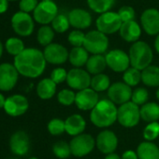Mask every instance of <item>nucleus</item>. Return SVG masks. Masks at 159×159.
I'll return each mask as SVG.
<instances>
[{"label":"nucleus","mask_w":159,"mask_h":159,"mask_svg":"<svg viewBox=\"0 0 159 159\" xmlns=\"http://www.w3.org/2000/svg\"><path fill=\"white\" fill-rule=\"evenodd\" d=\"M46 60L42 51L37 48H24L22 52L14 58V66L18 73L28 78L40 76L46 68Z\"/></svg>","instance_id":"1"},{"label":"nucleus","mask_w":159,"mask_h":159,"mask_svg":"<svg viewBox=\"0 0 159 159\" xmlns=\"http://www.w3.org/2000/svg\"><path fill=\"white\" fill-rule=\"evenodd\" d=\"M117 109L115 103L109 99L99 100L90 112V120L99 129H108L117 121Z\"/></svg>","instance_id":"2"},{"label":"nucleus","mask_w":159,"mask_h":159,"mask_svg":"<svg viewBox=\"0 0 159 159\" xmlns=\"http://www.w3.org/2000/svg\"><path fill=\"white\" fill-rule=\"evenodd\" d=\"M130 65L140 71L151 65L154 58L151 47L143 41H137L132 44L129 49Z\"/></svg>","instance_id":"3"},{"label":"nucleus","mask_w":159,"mask_h":159,"mask_svg":"<svg viewBox=\"0 0 159 159\" xmlns=\"http://www.w3.org/2000/svg\"><path fill=\"white\" fill-rule=\"evenodd\" d=\"M141 118V107L131 101L118 106L117 122L124 128L132 129L139 125Z\"/></svg>","instance_id":"4"},{"label":"nucleus","mask_w":159,"mask_h":159,"mask_svg":"<svg viewBox=\"0 0 159 159\" xmlns=\"http://www.w3.org/2000/svg\"><path fill=\"white\" fill-rule=\"evenodd\" d=\"M83 48L93 55H102L109 48V38L98 30L90 31L85 34Z\"/></svg>","instance_id":"5"},{"label":"nucleus","mask_w":159,"mask_h":159,"mask_svg":"<svg viewBox=\"0 0 159 159\" xmlns=\"http://www.w3.org/2000/svg\"><path fill=\"white\" fill-rule=\"evenodd\" d=\"M69 145L72 156L84 157L93 152L96 147V139L88 133H82L73 137L69 142Z\"/></svg>","instance_id":"6"},{"label":"nucleus","mask_w":159,"mask_h":159,"mask_svg":"<svg viewBox=\"0 0 159 159\" xmlns=\"http://www.w3.org/2000/svg\"><path fill=\"white\" fill-rule=\"evenodd\" d=\"M123 24V21L117 12L107 11L100 14L96 20V25L98 31L105 34H112L118 32Z\"/></svg>","instance_id":"7"},{"label":"nucleus","mask_w":159,"mask_h":159,"mask_svg":"<svg viewBox=\"0 0 159 159\" xmlns=\"http://www.w3.org/2000/svg\"><path fill=\"white\" fill-rule=\"evenodd\" d=\"M33 12L34 20L37 23L47 25L58 15V7L53 1H41Z\"/></svg>","instance_id":"8"},{"label":"nucleus","mask_w":159,"mask_h":159,"mask_svg":"<svg viewBox=\"0 0 159 159\" xmlns=\"http://www.w3.org/2000/svg\"><path fill=\"white\" fill-rule=\"evenodd\" d=\"M105 58L107 66L116 73H124L131 66L129 55L122 49H112L106 54Z\"/></svg>","instance_id":"9"},{"label":"nucleus","mask_w":159,"mask_h":159,"mask_svg":"<svg viewBox=\"0 0 159 159\" xmlns=\"http://www.w3.org/2000/svg\"><path fill=\"white\" fill-rule=\"evenodd\" d=\"M91 79V75L86 70L82 68H72L67 72V83L71 89L80 91L90 88Z\"/></svg>","instance_id":"10"},{"label":"nucleus","mask_w":159,"mask_h":159,"mask_svg":"<svg viewBox=\"0 0 159 159\" xmlns=\"http://www.w3.org/2000/svg\"><path fill=\"white\" fill-rule=\"evenodd\" d=\"M11 25L14 32L20 36H29L34 31V20L25 12L18 11L11 18Z\"/></svg>","instance_id":"11"},{"label":"nucleus","mask_w":159,"mask_h":159,"mask_svg":"<svg viewBox=\"0 0 159 159\" xmlns=\"http://www.w3.org/2000/svg\"><path fill=\"white\" fill-rule=\"evenodd\" d=\"M29 108V102L27 98L21 94H14L6 99L4 110L12 117H18L24 115Z\"/></svg>","instance_id":"12"},{"label":"nucleus","mask_w":159,"mask_h":159,"mask_svg":"<svg viewBox=\"0 0 159 159\" xmlns=\"http://www.w3.org/2000/svg\"><path fill=\"white\" fill-rule=\"evenodd\" d=\"M132 88L125 82H115L108 89V99L116 105H122L131 101Z\"/></svg>","instance_id":"13"},{"label":"nucleus","mask_w":159,"mask_h":159,"mask_svg":"<svg viewBox=\"0 0 159 159\" xmlns=\"http://www.w3.org/2000/svg\"><path fill=\"white\" fill-rule=\"evenodd\" d=\"M118 137L117 135L110 129L101 130L96 138V146L98 151L105 156L108 154L114 153L118 147Z\"/></svg>","instance_id":"14"},{"label":"nucleus","mask_w":159,"mask_h":159,"mask_svg":"<svg viewBox=\"0 0 159 159\" xmlns=\"http://www.w3.org/2000/svg\"><path fill=\"white\" fill-rule=\"evenodd\" d=\"M19 75L14 64L7 62L0 64V90H11L18 82Z\"/></svg>","instance_id":"15"},{"label":"nucleus","mask_w":159,"mask_h":159,"mask_svg":"<svg viewBox=\"0 0 159 159\" xmlns=\"http://www.w3.org/2000/svg\"><path fill=\"white\" fill-rule=\"evenodd\" d=\"M43 54L47 62L54 65H60L65 63L68 60L69 53L67 49L57 43H52L45 47Z\"/></svg>","instance_id":"16"},{"label":"nucleus","mask_w":159,"mask_h":159,"mask_svg":"<svg viewBox=\"0 0 159 159\" xmlns=\"http://www.w3.org/2000/svg\"><path fill=\"white\" fill-rule=\"evenodd\" d=\"M99 102V96L93 89L88 88L76 92L75 104L82 111H91Z\"/></svg>","instance_id":"17"},{"label":"nucleus","mask_w":159,"mask_h":159,"mask_svg":"<svg viewBox=\"0 0 159 159\" xmlns=\"http://www.w3.org/2000/svg\"><path fill=\"white\" fill-rule=\"evenodd\" d=\"M9 148L16 156H25L30 149V139L27 133L22 130H18L13 133L9 139Z\"/></svg>","instance_id":"18"},{"label":"nucleus","mask_w":159,"mask_h":159,"mask_svg":"<svg viewBox=\"0 0 159 159\" xmlns=\"http://www.w3.org/2000/svg\"><path fill=\"white\" fill-rule=\"evenodd\" d=\"M142 27L149 35H157L159 34V10L157 8H148L141 16Z\"/></svg>","instance_id":"19"},{"label":"nucleus","mask_w":159,"mask_h":159,"mask_svg":"<svg viewBox=\"0 0 159 159\" xmlns=\"http://www.w3.org/2000/svg\"><path fill=\"white\" fill-rule=\"evenodd\" d=\"M69 23L72 27L82 30L90 27L92 24V16L91 14L82 8H74L68 13Z\"/></svg>","instance_id":"20"},{"label":"nucleus","mask_w":159,"mask_h":159,"mask_svg":"<svg viewBox=\"0 0 159 159\" xmlns=\"http://www.w3.org/2000/svg\"><path fill=\"white\" fill-rule=\"evenodd\" d=\"M65 127L66 132L69 136L75 137L84 133L86 129V120L82 115L73 114L65 120Z\"/></svg>","instance_id":"21"},{"label":"nucleus","mask_w":159,"mask_h":159,"mask_svg":"<svg viewBox=\"0 0 159 159\" xmlns=\"http://www.w3.org/2000/svg\"><path fill=\"white\" fill-rule=\"evenodd\" d=\"M121 37L129 43H135L139 41L142 35V28L140 24L135 20H129L123 22L120 30H119Z\"/></svg>","instance_id":"22"},{"label":"nucleus","mask_w":159,"mask_h":159,"mask_svg":"<svg viewBox=\"0 0 159 159\" xmlns=\"http://www.w3.org/2000/svg\"><path fill=\"white\" fill-rule=\"evenodd\" d=\"M139 159H159V147L154 142H142L137 147Z\"/></svg>","instance_id":"23"},{"label":"nucleus","mask_w":159,"mask_h":159,"mask_svg":"<svg viewBox=\"0 0 159 159\" xmlns=\"http://www.w3.org/2000/svg\"><path fill=\"white\" fill-rule=\"evenodd\" d=\"M57 85L49 77L40 80L37 86V94L41 100H50L56 93Z\"/></svg>","instance_id":"24"},{"label":"nucleus","mask_w":159,"mask_h":159,"mask_svg":"<svg viewBox=\"0 0 159 159\" xmlns=\"http://www.w3.org/2000/svg\"><path fill=\"white\" fill-rule=\"evenodd\" d=\"M89 59V52L83 47H75L73 48L68 56V61L74 68H82L83 65H86Z\"/></svg>","instance_id":"25"},{"label":"nucleus","mask_w":159,"mask_h":159,"mask_svg":"<svg viewBox=\"0 0 159 159\" xmlns=\"http://www.w3.org/2000/svg\"><path fill=\"white\" fill-rule=\"evenodd\" d=\"M107 66L106 58L105 56L98 54V55H92L89 57L87 63H86V71L93 75L102 74Z\"/></svg>","instance_id":"26"},{"label":"nucleus","mask_w":159,"mask_h":159,"mask_svg":"<svg viewBox=\"0 0 159 159\" xmlns=\"http://www.w3.org/2000/svg\"><path fill=\"white\" fill-rule=\"evenodd\" d=\"M141 118L146 123L159 120V104L156 102H148L141 106Z\"/></svg>","instance_id":"27"},{"label":"nucleus","mask_w":159,"mask_h":159,"mask_svg":"<svg viewBox=\"0 0 159 159\" xmlns=\"http://www.w3.org/2000/svg\"><path fill=\"white\" fill-rule=\"evenodd\" d=\"M142 82L150 88L159 87V67L150 65L142 71Z\"/></svg>","instance_id":"28"},{"label":"nucleus","mask_w":159,"mask_h":159,"mask_svg":"<svg viewBox=\"0 0 159 159\" xmlns=\"http://www.w3.org/2000/svg\"><path fill=\"white\" fill-rule=\"evenodd\" d=\"M111 79L110 77L105 74H98L96 75H93L91 79V86L90 88L93 89L95 91L98 92H104L108 91L109 88L111 87Z\"/></svg>","instance_id":"29"},{"label":"nucleus","mask_w":159,"mask_h":159,"mask_svg":"<svg viewBox=\"0 0 159 159\" xmlns=\"http://www.w3.org/2000/svg\"><path fill=\"white\" fill-rule=\"evenodd\" d=\"M123 82L129 87H137L142 82V71L130 66L123 75Z\"/></svg>","instance_id":"30"},{"label":"nucleus","mask_w":159,"mask_h":159,"mask_svg":"<svg viewBox=\"0 0 159 159\" xmlns=\"http://www.w3.org/2000/svg\"><path fill=\"white\" fill-rule=\"evenodd\" d=\"M37 38L41 46L47 47L48 45L52 43V40L54 38V30L52 29V27L43 25L38 29Z\"/></svg>","instance_id":"31"},{"label":"nucleus","mask_w":159,"mask_h":159,"mask_svg":"<svg viewBox=\"0 0 159 159\" xmlns=\"http://www.w3.org/2000/svg\"><path fill=\"white\" fill-rule=\"evenodd\" d=\"M115 0H87L88 7L97 13H105L113 6Z\"/></svg>","instance_id":"32"},{"label":"nucleus","mask_w":159,"mask_h":159,"mask_svg":"<svg viewBox=\"0 0 159 159\" xmlns=\"http://www.w3.org/2000/svg\"><path fill=\"white\" fill-rule=\"evenodd\" d=\"M5 48H6V50L7 51V53L10 55H13L14 57L19 55L25 48L23 42L20 38H17V37L8 38L6 41Z\"/></svg>","instance_id":"33"},{"label":"nucleus","mask_w":159,"mask_h":159,"mask_svg":"<svg viewBox=\"0 0 159 159\" xmlns=\"http://www.w3.org/2000/svg\"><path fill=\"white\" fill-rule=\"evenodd\" d=\"M52 153L57 158H68L71 156L70 145L65 141H58L52 146Z\"/></svg>","instance_id":"34"},{"label":"nucleus","mask_w":159,"mask_h":159,"mask_svg":"<svg viewBox=\"0 0 159 159\" xmlns=\"http://www.w3.org/2000/svg\"><path fill=\"white\" fill-rule=\"evenodd\" d=\"M148 100H149V91L145 88L139 87V88H136L132 91L131 102H134L135 104L139 105L140 107L142 106L143 104L147 103Z\"/></svg>","instance_id":"35"},{"label":"nucleus","mask_w":159,"mask_h":159,"mask_svg":"<svg viewBox=\"0 0 159 159\" xmlns=\"http://www.w3.org/2000/svg\"><path fill=\"white\" fill-rule=\"evenodd\" d=\"M76 93L73 89H64L57 93V101L61 105L70 106L75 103Z\"/></svg>","instance_id":"36"},{"label":"nucleus","mask_w":159,"mask_h":159,"mask_svg":"<svg viewBox=\"0 0 159 159\" xmlns=\"http://www.w3.org/2000/svg\"><path fill=\"white\" fill-rule=\"evenodd\" d=\"M70 26L68 17L65 14H58L52 22V29L57 33H65Z\"/></svg>","instance_id":"37"},{"label":"nucleus","mask_w":159,"mask_h":159,"mask_svg":"<svg viewBox=\"0 0 159 159\" xmlns=\"http://www.w3.org/2000/svg\"><path fill=\"white\" fill-rule=\"evenodd\" d=\"M47 129L49 133L52 136H59L66 132L65 120L60 118H52L49 121L47 125Z\"/></svg>","instance_id":"38"},{"label":"nucleus","mask_w":159,"mask_h":159,"mask_svg":"<svg viewBox=\"0 0 159 159\" xmlns=\"http://www.w3.org/2000/svg\"><path fill=\"white\" fill-rule=\"evenodd\" d=\"M143 138L146 142H154L159 137V122H151L147 123L145 126L143 132Z\"/></svg>","instance_id":"39"},{"label":"nucleus","mask_w":159,"mask_h":159,"mask_svg":"<svg viewBox=\"0 0 159 159\" xmlns=\"http://www.w3.org/2000/svg\"><path fill=\"white\" fill-rule=\"evenodd\" d=\"M85 39V34L82 30H73L69 33L67 40L68 42L75 48V47H83Z\"/></svg>","instance_id":"40"},{"label":"nucleus","mask_w":159,"mask_h":159,"mask_svg":"<svg viewBox=\"0 0 159 159\" xmlns=\"http://www.w3.org/2000/svg\"><path fill=\"white\" fill-rule=\"evenodd\" d=\"M67 72L66 71L65 68H62V67H57V68L53 69L52 71L51 76H50V78L56 85L67 81Z\"/></svg>","instance_id":"41"},{"label":"nucleus","mask_w":159,"mask_h":159,"mask_svg":"<svg viewBox=\"0 0 159 159\" xmlns=\"http://www.w3.org/2000/svg\"><path fill=\"white\" fill-rule=\"evenodd\" d=\"M122 20L123 22L125 21H129V20H133L135 19L136 13H135V9L130 7V6H124L122 7L118 12H117Z\"/></svg>","instance_id":"42"},{"label":"nucleus","mask_w":159,"mask_h":159,"mask_svg":"<svg viewBox=\"0 0 159 159\" xmlns=\"http://www.w3.org/2000/svg\"><path fill=\"white\" fill-rule=\"evenodd\" d=\"M38 5L37 0H20V9L22 12L29 13L31 11H34Z\"/></svg>","instance_id":"43"},{"label":"nucleus","mask_w":159,"mask_h":159,"mask_svg":"<svg viewBox=\"0 0 159 159\" xmlns=\"http://www.w3.org/2000/svg\"><path fill=\"white\" fill-rule=\"evenodd\" d=\"M121 159H139L137 152L134 150H127L125 151L122 156H121Z\"/></svg>","instance_id":"44"},{"label":"nucleus","mask_w":159,"mask_h":159,"mask_svg":"<svg viewBox=\"0 0 159 159\" xmlns=\"http://www.w3.org/2000/svg\"><path fill=\"white\" fill-rule=\"evenodd\" d=\"M8 7V1L7 0H0V14L6 12Z\"/></svg>","instance_id":"45"},{"label":"nucleus","mask_w":159,"mask_h":159,"mask_svg":"<svg viewBox=\"0 0 159 159\" xmlns=\"http://www.w3.org/2000/svg\"><path fill=\"white\" fill-rule=\"evenodd\" d=\"M104 159H121V157L119 155H117L116 153H112V154L106 155Z\"/></svg>","instance_id":"46"},{"label":"nucleus","mask_w":159,"mask_h":159,"mask_svg":"<svg viewBox=\"0 0 159 159\" xmlns=\"http://www.w3.org/2000/svg\"><path fill=\"white\" fill-rule=\"evenodd\" d=\"M6 99H7V98H5V96H4L2 93H0V109L4 108L5 102H6Z\"/></svg>","instance_id":"47"},{"label":"nucleus","mask_w":159,"mask_h":159,"mask_svg":"<svg viewBox=\"0 0 159 159\" xmlns=\"http://www.w3.org/2000/svg\"><path fill=\"white\" fill-rule=\"evenodd\" d=\"M155 48H156L157 52L159 54V34L157 35V38L155 40Z\"/></svg>","instance_id":"48"},{"label":"nucleus","mask_w":159,"mask_h":159,"mask_svg":"<svg viewBox=\"0 0 159 159\" xmlns=\"http://www.w3.org/2000/svg\"><path fill=\"white\" fill-rule=\"evenodd\" d=\"M3 44H2V42L0 41V58H1V56H2V54H3Z\"/></svg>","instance_id":"49"},{"label":"nucleus","mask_w":159,"mask_h":159,"mask_svg":"<svg viewBox=\"0 0 159 159\" xmlns=\"http://www.w3.org/2000/svg\"><path fill=\"white\" fill-rule=\"evenodd\" d=\"M156 97H157V99L158 100L159 102V87L157 88V92H156Z\"/></svg>","instance_id":"50"},{"label":"nucleus","mask_w":159,"mask_h":159,"mask_svg":"<svg viewBox=\"0 0 159 159\" xmlns=\"http://www.w3.org/2000/svg\"><path fill=\"white\" fill-rule=\"evenodd\" d=\"M28 159H38L37 157H30V158H28Z\"/></svg>","instance_id":"51"},{"label":"nucleus","mask_w":159,"mask_h":159,"mask_svg":"<svg viewBox=\"0 0 159 159\" xmlns=\"http://www.w3.org/2000/svg\"><path fill=\"white\" fill-rule=\"evenodd\" d=\"M42 1H52V0H42Z\"/></svg>","instance_id":"52"},{"label":"nucleus","mask_w":159,"mask_h":159,"mask_svg":"<svg viewBox=\"0 0 159 159\" xmlns=\"http://www.w3.org/2000/svg\"><path fill=\"white\" fill-rule=\"evenodd\" d=\"M7 1H17V0H7Z\"/></svg>","instance_id":"53"}]
</instances>
